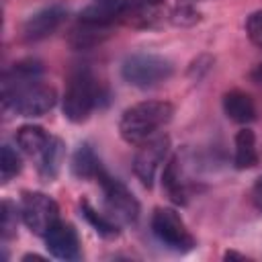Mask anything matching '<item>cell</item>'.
<instances>
[{"label":"cell","instance_id":"obj_10","mask_svg":"<svg viewBox=\"0 0 262 262\" xmlns=\"http://www.w3.org/2000/svg\"><path fill=\"white\" fill-rule=\"evenodd\" d=\"M66 16H68V10L59 4H51V6L37 10L23 25V39L29 43L47 39L66 23Z\"/></svg>","mask_w":262,"mask_h":262},{"label":"cell","instance_id":"obj_17","mask_svg":"<svg viewBox=\"0 0 262 262\" xmlns=\"http://www.w3.org/2000/svg\"><path fill=\"white\" fill-rule=\"evenodd\" d=\"M51 141V135L39 127V125H23L18 131H16V145L23 154H27L29 158L37 160L43 149L47 147V143Z\"/></svg>","mask_w":262,"mask_h":262},{"label":"cell","instance_id":"obj_14","mask_svg":"<svg viewBox=\"0 0 262 262\" xmlns=\"http://www.w3.org/2000/svg\"><path fill=\"white\" fill-rule=\"evenodd\" d=\"M162 186L168 192L170 201L176 205H186L188 201V184L182 176V168H180V158L172 156L166 160L164 172H162Z\"/></svg>","mask_w":262,"mask_h":262},{"label":"cell","instance_id":"obj_9","mask_svg":"<svg viewBox=\"0 0 262 262\" xmlns=\"http://www.w3.org/2000/svg\"><path fill=\"white\" fill-rule=\"evenodd\" d=\"M168 18L164 0H125L121 12H119V25L145 31V29H158Z\"/></svg>","mask_w":262,"mask_h":262},{"label":"cell","instance_id":"obj_15","mask_svg":"<svg viewBox=\"0 0 262 262\" xmlns=\"http://www.w3.org/2000/svg\"><path fill=\"white\" fill-rule=\"evenodd\" d=\"M66 156V145L59 137L51 135V141L47 143V147L43 149V154L37 158V172L41 176L43 182H53L55 176L59 174L61 162Z\"/></svg>","mask_w":262,"mask_h":262},{"label":"cell","instance_id":"obj_19","mask_svg":"<svg viewBox=\"0 0 262 262\" xmlns=\"http://www.w3.org/2000/svg\"><path fill=\"white\" fill-rule=\"evenodd\" d=\"M43 74V66L37 59H20L16 63H12V68H8L4 72L2 78V88H12L18 84H27L33 80H39Z\"/></svg>","mask_w":262,"mask_h":262},{"label":"cell","instance_id":"obj_11","mask_svg":"<svg viewBox=\"0 0 262 262\" xmlns=\"http://www.w3.org/2000/svg\"><path fill=\"white\" fill-rule=\"evenodd\" d=\"M45 248L49 254L57 260H78L80 258V239L78 231L74 229L72 223L57 221L45 235Z\"/></svg>","mask_w":262,"mask_h":262},{"label":"cell","instance_id":"obj_12","mask_svg":"<svg viewBox=\"0 0 262 262\" xmlns=\"http://www.w3.org/2000/svg\"><path fill=\"white\" fill-rule=\"evenodd\" d=\"M111 31H113V25H100V23L78 18V23L68 33V45L78 51L92 49V47L100 45L102 41H106L113 35Z\"/></svg>","mask_w":262,"mask_h":262},{"label":"cell","instance_id":"obj_6","mask_svg":"<svg viewBox=\"0 0 262 262\" xmlns=\"http://www.w3.org/2000/svg\"><path fill=\"white\" fill-rule=\"evenodd\" d=\"M98 184L102 190V203H104V213L117 221L119 225H129L135 223L139 217V203L133 196V192L115 176H111L104 168L98 174Z\"/></svg>","mask_w":262,"mask_h":262},{"label":"cell","instance_id":"obj_21","mask_svg":"<svg viewBox=\"0 0 262 262\" xmlns=\"http://www.w3.org/2000/svg\"><path fill=\"white\" fill-rule=\"evenodd\" d=\"M168 20H170L174 27H184V29H188V27L199 25V23L203 20V14H201V10H196L194 4H190L188 0H184V2H178V4L168 12Z\"/></svg>","mask_w":262,"mask_h":262},{"label":"cell","instance_id":"obj_22","mask_svg":"<svg viewBox=\"0 0 262 262\" xmlns=\"http://www.w3.org/2000/svg\"><path fill=\"white\" fill-rule=\"evenodd\" d=\"M23 168V160L18 156L16 149H12L8 143L2 145V158H0V174H2V182H10L14 176L20 174Z\"/></svg>","mask_w":262,"mask_h":262},{"label":"cell","instance_id":"obj_25","mask_svg":"<svg viewBox=\"0 0 262 262\" xmlns=\"http://www.w3.org/2000/svg\"><path fill=\"white\" fill-rule=\"evenodd\" d=\"M246 33H248V39L256 45V47H262V10H256L248 16L246 20Z\"/></svg>","mask_w":262,"mask_h":262},{"label":"cell","instance_id":"obj_27","mask_svg":"<svg viewBox=\"0 0 262 262\" xmlns=\"http://www.w3.org/2000/svg\"><path fill=\"white\" fill-rule=\"evenodd\" d=\"M250 80L256 82V84H262V61L256 63V66L252 68V72H250Z\"/></svg>","mask_w":262,"mask_h":262},{"label":"cell","instance_id":"obj_1","mask_svg":"<svg viewBox=\"0 0 262 262\" xmlns=\"http://www.w3.org/2000/svg\"><path fill=\"white\" fill-rule=\"evenodd\" d=\"M174 106L168 100H141L123 111L119 133L129 145H139L154 137L172 121Z\"/></svg>","mask_w":262,"mask_h":262},{"label":"cell","instance_id":"obj_13","mask_svg":"<svg viewBox=\"0 0 262 262\" xmlns=\"http://www.w3.org/2000/svg\"><path fill=\"white\" fill-rule=\"evenodd\" d=\"M223 113L229 121L239 123V125H248L256 119L254 98L248 92L233 88V90L223 94Z\"/></svg>","mask_w":262,"mask_h":262},{"label":"cell","instance_id":"obj_23","mask_svg":"<svg viewBox=\"0 0 262 262\" xmlns=\"http://www.w3.org/2000/svg\"><path fill=\"white\" fill-rule=\"evenodd\" d=\"M0 215H2V239L8 242L16 235V225H18V217H20V209H16V205H12L10 201H2L0 207Z\"/></svg>","mask_w":262,"mask_h":262},{"label":"cell","instance_id":"obj_8","mask_svg":"<svg viewBox=\"0 0 262 262\" xmlns=\"http://www.w3.org/2000/svg\"><path fill=\"white\" fill-rule=\"evenodd\" d=\"M168 151H170V137L162 133H156L154 137L137 145V151L133 156V174L145 188L154 186L156 174L160 166L166 162Z\"/></svg>","mask_w":262,"mask_h":262},{"label":"cell","instance_id":"obj_26","mask_svg":"<svg viewBox=\"0 0 262 262\" xmlns=\"http://www.w3.org/2000/svg\"><path fill=\"white\" fill-rule=\"evenodd\" d=\"M252 203H254V207L258 211H262V176L252 186Z\"/></svg>","mask_w":262,"mask_h":262},{"label":"cell","instance_id":"obj_3","mask_svg":"<svg viewBox=\"0 0 262 262\" xmlns=\"http://www.w3.org/2000/svg\"><path fill=\"white\" fill-rule=\"evenodd\" d=\"M57 102V92L53 86L33 80L12 88H2V106L20 117H41L49 113Z\"/></svg>","mask_w":262,"mask_h":262},{"label":"cell","instance_id":"obj_4","mask_svg":"<svg viewBox=\"0 0 262 262\" xmlns=\"http://www.w3.org/2000/svg\"><path fill=\"white\" fill-rule=\"evenodd\" d=\"M172 74H174L172 61L156 53H133L121 66L123 80L135 88H154L166 82Z\"/></svg>","mask_w":262,"mask_h":262},{"label":"cell","instance_id":"obj_29","mask_svg":"<svg viewBox=\"0 0 262 262\" xmlns=\"http://www.w3.org/2000/svg\"><path fill=\"white\" fill-rule=\"evenodd\" d=\"M23 260H45V258L37 256V254H27V256H23Z\"/></svg>","mask_w":262,"mask_h":262},{"label":"cell","instance_id":"obj_28","mask_svg":"<svg viewBox=\"0 0 262 262\" xmlns=\"http://www.w3.org/2000/svg\"><path fill=\"white\" fill-rule=\"evenodd\" d=\"M223 258H225V260H233V258H237V260H246V256H244V254H237V252H231V250H229V252H225V254H223Z\"/></svg>","mask_w":262,"mask_h":262},{"label":"cell","instance_id":"obj_16","mask_svg":"<svg viewBox=\"0 0 262 262\" xmlns=\"http://www.w3.org/2000/svg\"><path fill=\"white\" fill-rule=\"evenodd\" d=\"M70 168L78 180H96L102 170V164L94 154V149L90 147V143H80L72 156Z\"/></svg>","mask_w":262,"mask_h":262},{"label":"cell","instance_id":"obj_5","mask_svg":"<svg viewBox=\"0 0 262 262\" xmlns=\"http://www.w3.org/2000/svg\"><path fill=\"white\" fill-rule=\"evenodd\" d=\"M151 233L156 235V239L178 254H186L190 250H194L196 239L192 237V233L188 231L184 219L180 217V213L172 207H158L151 213Z\"/></svg>","mask_w":262,"mask_h":262},{"label":"cell","instance_id":"obj_2","mask_svg":"<svg viewBox=\"0 0 262 262\" xmlns=\"http://www.w3.org/2000/svg\"><path fill=\"white\" fill-rule=\"evenodd\" d=\"M102 98L100 82L94 78V74L88 68H78L70 74L63 100H61V111L63 117L70 123H84L90 113L98 106Z\"/></svg>","mask_w":262,"mask_h":262},{"label":"cell","instance_id":"obj_20","mask_svg":"<svg viewBox=\"0 0 262 262\" xmlns=\"http://www.w3.org/2000/svg\"><path fill=\"white\" fill-rule=\"evenodd\" d=\"M80 211H82V217L94 227L96 233H100L102 237H115L119 235V223L113 221L106 213L94 209V205L88 201V199H82L80 201Z\"/></svg>","mask_w":262,"mask_h":262},{"label":"cell","instance_id":"obj_7","mask_svg":"<svg viewBox=\"0 0 262 262\" xmlns=\"http://www.w3.org/2000/svg\"><path fill=\"white\" fill-rule=\"evenodd\" d=\"M20 219L31 233L43 237L59 221V207L45 192L25 190L20 196Z\"/></svg>","mask_w":262,"mask_h":262},{"label":"cell","instance_id":"obj_24","mask_svg":"<svg viewBox=\"0 0 262 262\" xmlns=\"http://www.w3.org/2000/svg\"><path fill=\"white\" fill-rule=\"evenodd\" d=\"M213 63H215V57H213V55H209V53H201L196 59L190 61V66H188V70H186V76H188L190 80L199 82V80L213 68Z\"/></svg>","mask_w":262,"mask_h":262},{"label":"cell","instance_id":"obj_18","mask_svg":"<svg viewBox=\"0 0 262 262\" xmlns=\"http://www.w3.org/2000/svg\"><path fill=\"white\" fill-rule=\"evenodd\" d=\"M235 151H233V164L237 170H250L258 164V149H256V135L252 129L242 127L235 133Z\"/></svg>","mask_w":262,"mask_h":262}]
</instances>
